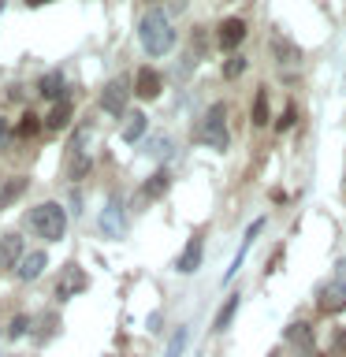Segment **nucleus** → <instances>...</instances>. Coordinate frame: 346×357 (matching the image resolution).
I'll list each match as a JSON object with an SVG mask.
<instances>
[{
  "instance_id": "1",
  "label": "nucleus",
  "mask_w": 346,
  "mask_h": 357,
  "mask_svg": "<svg viewBox=\"0 0 346 357\" xmlns=\"http://www.w3.org/2000/svg\"><path fill=\"white\" fill-rule=\"evenodd\" d=\"M138 38H142V49L149 56H167L175 49V26H172V19H167L160 8H149L142 15Z\"/></svg>"
},
{
  "instance_id": "2",
  "label": "nucleus",
  "mask_w": 346,
  "mask_h": 357,
  "mask_svg": "<svg viewBox=\"0 0 346 357\" xmlns=\"http://www.w3.org/2000/svg\"><path fill=\"white\" fill-rule=\"evenodd\" d=\"M30 231L45 242H60L67 231V212L60 201H41L38 208H30Z\"/></svg>"
},
{
  "instance_id": "3",
  "label": "nucleus",
  "mask_w": 346,
  "mask_h": 357,
  "mask_svg": "<svg viewBox=\"0 0 346 357\" xmlns=\"http://www.w3.org/2000/svg\"><path fill=\"white\" fill-rule=\"evenodd\" d=\"M197 142H205L209 149H216L223 153L231 145V134H227V105L223 100H216L209 112H205V119H201V127H197Z\"/></svg>"
},
{
  "instance_id": "4",
  "label": "nucleus",
  "mask_w": 346,
  "mask_h": 357,
  "mask_svg": "<svg viewBox=\"0 0 346 357\" xmlns=\"http://www.w3.org/2000/svg\"><path fill=\"white\" fill-rule=\"evenodd\" d=\"M339 272H335V283H328L320 290V298H317V309L320 312H339L346 309V261L335 264Z\"/></svg>"
},
{
  "instance_id": "5",
  "label": "nucleus",
  "mask_w": 346,
  "mask_h": 357,
  "mask_svg": "<svg viewBox=\"0 0 346 357\" xmlns=\"http://www.w3.org/2000/svg\"><path fill=\"white\" fill-rule=\"evenodd\" d=\"M127 100H130V86L123 82V78H112V82L100 89V108H105L108 116H123V112H127Z\"/></svg>"
},
{
  "instance_id": "6",
  "label": "nucleus",
  "mask_w": 346,
  "mask_h": 357,
  "mask_svg": "<svg viewBox=\"0 0 346 357\" xmlns=\"http://www.w3.org/2000/svg\"><path fill=\"white\" fill-rule=\"evenodd\" d=\"M89 287V275L82 272L78 264H63V272L60 279H56V298H75V294H82V290Z\"/></svg>"
},
{
  "instance_id": "7",
  "label": "nucleus",
  "mask_w": 346,
  "mask_h": 357,
  "mask_svg": "<svg viewBox=\"0 0 346 357\" xmlns=\"http://www.w3.org/2000/svg\"><path fill=\"white\" fill-rule=\"evenodd\" d=\"M287 342L294 346V350H301L306 357H320L317 354V335H313V324H306V320H294L287 328Z\"/></svg>"
},
{
  "instance_id": "8",
  "label": "nucleus",
  "mask_w": 346,
  "mask_h": 357,
  "mask_svg": "<svg viewBox=\"0 0 346 357\" xmlns=\"http://www.w3.org/2000/svg\"><path fill=\"white\" fill-rule=\"evenodd\" d=\"M22 257H27L22 238H19V234H4V238H0V272H15Z\"/></svg>"
},
{
  "instance_id": "9",
  "label": "nucleus",
  "mask_w": 346,
  "mask_h": 357,
  "mask_svg": "<svg viewBox=\"0 0 346 357\" xmlns=\"http://www.w3.org/2000/svg\"><path fill=\"white\" fill-rule=\"evenodd\" d=\"M216 41H220L223 52L239 49V45L246 41V22H242V19H223L220 30H216Z\"/></svg>"
},
{
  "instance_id": "10",
  "label": "nucleus",
  "mask_w": 346,
  "mask_h": 357,
  "mask_svg": "<svg viewBox=\"0 0 346 357\" xmlns=\"http://www.w3.org/2000/svg\"><path fill=\"white\" fill-rule=\"evenodd\" d=\"M201 253H205V242H201V234H194V238L186 242V250L179 253V261H175V272H183V275L197 272V268H201Z\"/></svg>"
},
{
  "instance_id": "11",
  "label": "nucleus",
  "mask_w": 346,
  "mask_h": 357,
  "mask_svg": "<svg viewBox=\"0 0 346 357\" xmlns=\"http://www.w3.org/2000/svg\"><path fill=\"white\" fill-rule=\"evenodd\" d=\"M160 89H164V82H160V75H156L153 67H142V71L134 75V93H138L142 100L160 97Z\"/></svg>"
},
{
  "instance_id": "12",
  "label": "nucleus",
  "mask_w": 346,
  "mask_h": 357,
  "mask_svg": "<svg viewBox=\"0 0 346 357\" xmlns=\"http://www.w3.org/2000/svg\"><path fill=\"white\" fill-rule=\"evenodd\" d=\"M27 186H30L27 175H8V178H0V208H11V205H15V201L27 194Z\"/></svg>"
},
{
  "instance_id": "13",
  "label": "nucleus",
  "mask_w": 346,
  "mask_h": 357,
  "mask_svg": "<svg viewBox=\"0 0 346 357\" xmlns=\"http://www.w3.org/2000/svg\"><path fill=\"white\" fill-rule=\"evenodd\" d=\"M100 231H105L108 238H119V234H123V205L116 197H112L105 205V212H100Z\"/></svg>"
},
{
  "instance_id": "14",
  "label": "nucleus",
  "mask_w": 346,
  "mask_h": 357,
  "mask_svg": "<svg viewBox=\"0 0 346 357\" xmlns=\"http://www.w3.org/2000/svg\"><path fill=\"white\" fill-rule=\"evenodd\" d=\"M45 264H49V257H45V250H33V253H27V257L19 261L15 275L22 279V283H30V279H38V275L45 272Z\"/></svg>"
},
{
  "instance_id": "15",
  "label": "nucleus",
  "mask_w": 346,
  "mask_h": 357,
  "mask_svg": "<svg viewBox=\"0 0 346 357\" xmlns=\"http://www.w3.org/2000/svg\"><path fill=\"white\" fill-rule=\"evenodd\" d=\"M71 116H75V108H71V100H60L49 116H45V130H52V134H60L71 127Z\"/></svg>"
},
{
  "instance_id": "16",
  "label": "nucleus",
  "mask_w": 346,
  "mask_h": 357,
  "mask_svg": "<svg viewBox=\"0 0 346 357\" xmlns=\"http://www.w3.org/2000/svg\"><path fill=\"white\" fill-rule=\"evenodd\" d=\"M38 93H41L45 100H56V105H60V100H67V97H63V75H60V71H49V75H41V82H38Z\"/></svg>"
},
{
  "instance_id": "17",
  "label": "nucleus",
  "mask_w": 346,
  "mask_h": 357,
  "mask_svg": "<svg viewBox=\"0 0 346 357\" xmlns=\"http://www.w3.org/2000/svg\"><path fill=\"white\" fill-rule=\"evenodd\" d=\"M250 123H253V127H268V123H272V108H268V89H257V93H253Z\"/></svg>"
},
{
  "instance_id": "18",
  "label": "nucleus",
  "mask_w": 346,
  "mask_h": 357,
  "mask_svg": "<svg viewBox=\"0 0 346 357\" xmlns=\"http://www.w3.org/2000/svg\"><path fill=\"white\" fill-rule=\"evenodd\" d=\"M167 186H172V175H167V172H153L149 178H145V186H142V197L156 201V197L167 194Z\"/></svg>"
},
{
  "instance_id": "19",
  "label": "nucleus",
  "mask_w": 346,
  "mask_h": 357,
  "mask_svg": "<svg viewBox=\"0 0 346 357\" xmlns=\"http://www.w3.org/2000/svg\"><path fill=\"white\" fill-rule=\"evenodd\" d=\"M145 127H149V119H145L142 116V112H130V116H127V123H123V142H138L142 138V134H145Z\"/></svg>"
},
{
  "instance_id": "20",
  "label": "nucleus",
  "mask_w": 346,
  "mask_h": 357,
  "mask_svg": "<svg viewBox=\"0 0 346 357\" xmlns=\"http://www.w3.org/2000/svg\"><path fill=\"white\" fill-rule=\"evenodd\" d=\"M41 116H33V112H22V123H19V138H33V134H41Z\"/></svg>"
},
{
  "instance_id": "21",
  "label": "nucleus",
  "mask_w": 346,
  "mask_h": 357,
  "mask_svg": "<svg viewBox=\"0 0 346 357\" xmlns=\"http://www.w3.org/2000/svg\"><path fill=\"white\" fill-rule=\"evenodd\" d=\"M234 309H239V294H231L227 301H223V309L216 312V324H212V328H216V331H223V328H227V324H231V317H234Z\"/></svg>"
},
{
  "instance_id": "22",
  "label": "nucleus",
  "mask_w": 346,
  "mask_h": 357,
  "mask_svg": "<svg viewBox=\"0 0 346 357\" xmlns=\"http://www.w3.org/2000/svg\"><path fill=\"white\" fill-rule=\"evenodd\" d=\"M272 52H276V60L279 63H298V49H294V45H287V41H272Z\"/></svg>"
},
{
  "instance_id": "23",
  "label": "nucleus",
  "mask_w": 346,
  "mask_h": 357,
  "mask_svg": "<svg viewBox=\"0 0 346 357\" xmlns=\"http://www.w3.org/2000/svg\"><path fill=\"white\" fill-rule=\"evenodd\" d=\"M27 328H33V320L30 317H15L8 324V339H22V335H27Z\"/></svg>"
},
{
  "instance_id": "24",
  "label": "nucleus",
  "mask_w": 346,
  "mask_h": 357,
  "mask_svg": "<svg viewBox=\"0 0 346 357\" xmlns=\"http://www.w3.org/2000/svg\"><path fill=\"white\" fill-rule=\"evenodd\" d=\"M183 350H186V328H179V331L172 335V346H167L164 357H183Z\"/></svg>"
},
{
  "instance_id": "25",
  "label": "nucleus",
  "mask_w": 346,
  "mask_h": 357,
  "mask_svg": "<svg viewBox=\"0 0 346 357\" xmlns=\"http://www.w3.org/2000/svg\"><path fill=\"white\" fill-rule=\"evenodd\" d=\"M246 71V56H231L227 63H223V78H239Z\"/></svg>"
},
{
  "instance_id": "26",
  "label": "nucleus",
  "mask_w": 346,
  "mask_h": 357,
  "mask_svg": "<svg viewBox=\"0 0 346 357\" xmlns=\"http://www.w3.org/2000/svg\"><path fill=\"white\" fill-rule=\"evenodd\" d=\"M294 119H298V108H294V105H287V108H283V116L276 119V130H279V134L290 130V127H294Z\"/></svg>"
},
{
  "instance_id": "27",
  "label": "nucleus",
  "mask_w": 346,
  "mask_h": 357,
  "mask_svg": "<svg viewBox=\"0 0 346 357\" xmlns=\"http://www.w3.org/2000/svg\"><path fill=\"white\" fill-rule=\"evenodd\" d=\"M167 149H172V142H167V138H156L149 153H156V156H167Z\"/></svg>"
},
{
  "instance_id": "28",
  "label": "nucleus",
  "mask_w": 346,
  "mask_h": 357,
  "mask_svg": "<svg viewBox=\"0 0 346 357\" xmlns=\"http://www.w3.org/2000/svg\"><path fill=\"white\" fill-rule=\"evenodd\" d=\"M279 264H283V250L272 253V261H268V272H279Z\"/></svg>"
},
{
  "instance_id": "29",
  "label": "nucleus",
  "mask_w": 346,
  "mask_h": 357,
  "mask_svg": "<svg viewBox=\"0 0 346 357\" xmlns=\"http://www.w3.org/2000/svg\"><path fill=\"white\" fill-rule=\"evenodd\" d=\"M8 138V123H4V116H0V142Z\"/></svg>"
},
{
  "instance_id": "30",
  "label": "nucleus",
  "mask_w": 346,
  "mask_h": 357,
  "mask_svg": "<svg viewBox=\"0 0 346 357\" xmlns=\"http://www.w3.org/2000/svg\"><path fill=\"white\" fill-rule=\"evenodd\" d=\"M15 357H27V354H15Z\"/></svg>"
},
{
  "instance_id": "31",
  "label": "nucleus",
  "mask_w": 346,
  "mask_h": 357,
  "mask_svg": "<svg viewBox=\"0 0 346 357\" xmlns=\"http://www.w3.org/2000/svg\"><path fill=\"white\" fill-rule=\"evenodd\" d=\"M268 357H279V354H268Z\"/></svg>"
},
{
  "instance_id": "32",
  "label": "nucleus",
  "mask_w": 346,
  "mask_h": 357,
  "mask_svg": "<svg viewBox=\"0 0 346 357\" xmlns=\"http://www.w3.org/2000/svg\"><path fill=\"white\" fill-rule=\"evenodd\" d=\"M343 183H346V175H343Z\"/></svg>"
}]
</instances>
